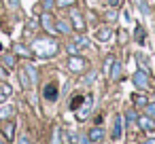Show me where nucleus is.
<instances>
[{"instance_id":"nucleus-21","label":"nucleus","mask_w":155,"mask_h":144,"mask_svg":"<svg viewBox=\"0 0 155 144\" xmlns=\"http://www.w3.org/2000/svg\"><path fill=\"white\" fill-rule=\"evenodd\" d=\"M60 136H62V129L55 125V127H53V138H51V144H62V142H60Z\"/></svg>"},{"instance_id":"nucleus-28","label":"nucleus","mask_w":155,"mask_h":144,"mask_svg":"<svg viewBox=\"0 0 155 144\" xmlns=\"http://www.w3.org/2000/svg\"><path fill=\"white\" fill-rule=\"evenodd\" d=\"M138 5H140V11H142L144 15H149V7H147V2H144V0H138Z\"/></svg>"},{"instance_id":"nucleus-27","label":"nucleus","mask_w":155,"mask_h":144,"mask_svg":"<svg viewBox=\"0 0 155 144\" xmlns=\"http://www.w3.org/2000/svg\"><path fill=\"white\" fill-rule=\"evenodd\" d=\"M147 114L155 119V104H147Z\"/></svg>"},{"instance_id":"nucleus-3","label":"nucleus","mask_w":155,"mask_h":144,"mask_svg":"<svg viewBox=\"0 0 155 144\" xmlns=\"http://www.w3.org/2000/svg\"><path fill=\"white\" fill-rule=\"evenodd\" d=\"M91 106H94V100H91V95H87V98L83 100V106H81V110H77V119H79V121L87 119V117L91 114Z\"/></svg>"},{"instance_id":"nucleus-9","label":"nucleus","mask_w":155,"mask_h":144,"mask_svg":"<svg viewBox=\"0 0 155 144\" xmlns=\"http://www.w3.org/2000/svg\"><path fill=\"white\" fill-rule=\"evenodd\" d=\"M121 136H123V117H117L115 127H113V140L117 142V140H121Z\"/></svg>"},{"instance_id":"nucleus-36","label":"nucleus","mask_w":155,"mask_h":144,"mask_svg":"<svg viewBox=\"0 0 155 144\" xmlns=\"http://www.w3.org/2000/svg\"><path fill=\"white\" fill-rule=\"evenodd\" d=\"M7 76H9L7 70H5V68H0V78H7Z\"/></svg>"},{"instance_id":"nucleus-30","label":"nucleus","mask_w":155,"mask_h":144,"mask_svg":"<svg viewBox=\"0 0 155 144\" xmlns=\"http://www.w3.org/2000/svg\"><path fill=\"white\" fill-rule=\"evenodd\" d=\"M19 78H21V85H24V89H28V87H30V81H28V76H26V74H19Z\"/></svg>"},{"instance_id":"nucleus-22","label":"nucleus","mask_w":155,"mask_h":144,"mask_svg":"<svg viewBox=\"0 0 155 144\" xmlns=\"http://www.w3.org/2000/svg\"><path fill=\"white\" fill-rule=\"evenodd\" d=\"M15 110H13V106H2V108H0V119H2V117H11Z\"/></svg>"},{"instance_id":"nucleus-2","label":"nucleus","mask_w":155,"mask_h":144,"mask_svg":"<svg viewBox=\"0 0 155 144\" xmlns=\"http://www.w3.org/2000/svg\"><path fill=\"white\" fill-rule=\"evenodd\" d=\"M134 85H136L138 89H144V87L149 85V70L138 68V70L134 72Z\"/></svg>"},{"instance_id":"nucleus-39","label":"nucleus","mask_w":155,"mask_h":144,"mask_svg":"<svg viewBox=\"0 0 155 144\" xmlns=\"http://www.w3.org/2000/svg\"><path fill=\"white\" fill-rule=\"evenodd\" d=\"M0 144H2V140H0Z\"/></svg>"},{"instance_id":"nucleus-31","label":"nucleus","mask_w":155,"mask_h":144,"mask_svg":"<svg viewBox=\"0 0 155 144\" xmlns=\"http://www.w3.org/2000/svg\"><path fill=\"white\" fill-rule=\"evenodd\" d=\"M7 7L9 9H17L19 7V0H7Z\"/></svg>"},{"instance_id":"nucleus-29","label":"nucleus","mask_w":155,"mask_h":144,"mask_svg":"<svg viewBox=\"0 0 155 144\" xmlns=\"http://www.w3.org/2000/svg\"><path fill=\"white\" fill-rule=\"evenodd\" d=\"M113 62H115L113 57H108V59H106V64H104V72H106V74L110 72V66H113Z\"/></svg>"},{"instance_id":"nucleus-15","label":"nucleus","mask_w":155,"mask_h":144,"mask_svg":"<svg viewBox=\"0 0 155 144\" xmlns=\"http://www.w3.org/2000/svg\"><path fill=\"white\" fill-rule=\"evenodd\" d=\"M55 28L60 34H70V24L68 21H55Z\"/></svg>"},{"instance_id":"nucleus-7","label":"nucleus","mask_w":155,"mask_h":144,"mask_svg":"<svg viewBox=\"0 0 155 144\" xmlns=\"http://www.w3.org/2000/svg\"><path fill=\"white\" fill-rule=\"evenodd\" d=\"M70 19H72V26H74V30H85V19L81 17V13L77 11V9H70Z\"/></svg>"},{"instance_id":"nucleus-26","label":"nucleus","mask_w":155,"mask_h":144,"mask_svg":"<svg viewBox=\"0 0 155 144\" xmlns=\"http://www.w3.org/2000/svg\"><path fill=\"white\" fill-rule=\"evenodd\" d=\"M17 144H34V142L30 140V136H19L17 138Z\"/></svg>"},{"instance_id":"nucleus-20","label":"nucleus","mask_w":155,"mask_h":144,"mask_svg":"<svg viewBox=\"0 0 155 144\" xmlns=\"http://www.w3.org/2000/svg\"><path fill=\"white\" fill-rule=\"evenodd\" d=\"M13 131H15V123H7V125H5V136H7L9 140H13Z\"/></svg>"},{"instance_id":"nucleus-5","label":"nucleus","mask_w":155,"mask_h":144,"mask_svg":"<svg viewBox=\"0 0 155 144\" xmlns=\"http://www.w3.org/2000/svg\"><path fill=\"white\" fill-rule=\"evenodd\" d=\"M43 98L47 102H55L58 100V85L55 83H47L45 89H43Z\"/></svg>"},{"instance_id":"nucleus-1","label":"nucleus","mask_w":155,"mask_h":144,"mask_svg":"<svg viewBox=\"0 0 155 144\" xmlns=\"http://www.w3.org/2000/svg\"><path fill=\"white\" fill-rule=\"evenodd\" d=\"M30 49H32V53H34L36 57L49 59V57H53V55L58 53L60 45H58V40H53V38H34V40L30 43Z\"/></svg>"},{"instance_id":"nucleus-38","label":"nucleus","mask_w":155,"mask_h":144,"mask_svg":"<svg viewBox=\"0 0 155 144\" xmlns=\"http://www.w3.org/2000/svg\"><path fill=\"white\" fill-rule=\"evenodd\" d=\"M144 144H155V140H147V142H144Z\"/></svg>"},{"instance_id":"nucleus-12","label":"nucleus","mask_w":155,"mask_h":144,"mask_svg":"<svg viewBox=\"0 0 155 144\" xmlns=\"http://www.w3.org/2000/svg\"><path fill=\"white\" fill-rule=\"evenodd\" d=\"M108 74H110V78H113V81H117V78L121 76V62H117V59H115V62H113V66H110V72H108Z\"/></svg>"},{"instance_id":"nucleus-33","label":"nucleus","mask_w":155,"mask_h":144,"mask_svg":"<svg viewBox=\"0 0 155 144\" xmlns=\"http://www.w3.org/2000/svg\"><path fill=\"white\" fill-rule=\"evenodd\" d=\"M121 2H123V0H108V5H110V7H115V9H117Z\"/></svg>"},{"instance_id":"nucleus-25","label":"nucleus","mask_w":155,"mask_h":144,"mask_svg":"<svg viewBox=\"0 0 155 144\" xmlns=\"http://www.w3.org/2000/svg\"><path fill=\"white\" fill-rule=\"evenodd\" d=\"M136 38H138L136 43H140V45L144 43V30H142V28H138V30H136Z\"/></svg>"},{"instance_id":"nucleus-8","label":"nucleus","mask_w":155,"mask_h":144,"mask_svg":"<svg viewBox=\"0 0 155 144\" xmlns=\"http://www.w3.org/2000/svg\"><path fill=\"white\" fill-rule=\"evenodd\" d=\"M87 45H89L87 36H79V38H74V40H72V43L68 45V51H70V53H77V51H79L81 47H87Z\"/></svg>"},{"instance_id":"nucleus-14","label":"nucleus","mask_w":155,"mask_h":144,"mask_svg":"<svg viewBox=\"0 0 155 144\" xmlns=\"http://www.w3.org/2000/svg\"><path fill=\"white\" fill-rule=\"evenodd\" d=\"M11 93H13L11 85H7V83H0V100H5V98H9Z\"/></svg>"},{"instance_id":"nucleus-11","label":"nucleus","mask_w":155,"mask_h":144,"mask_svg":"<svg viewBox=\"0 0 155 144\" xmlns=\"http://www.w3.org/2000/svg\"><path fill=\"white\" fill-rule=\"evenodd\" d=\"M110 38H113V30H110V28H100V30H98V40L106 43V40H110Z\"/></svg>"},{"instance_id":"nucleus-23","label":"nucleus","mask_w":155,"mask_h":144,"mask_svg":"<svg viewBox=\"0 0 155 144\" xmlns=\"http://www.w3.org/2000/svg\"><path fill=\"white\" fill-rule=\"evenodd\" d=\"M134 104H136V106H147L149 102H147L144 95H134Z\"/></svg>"},{"instance_id":"nucleus-37","label":"nucleus","mask_w":155,"mask_h":144,"mask_svg":"<svg viewBox=\"0 0 155 144\" xmlns=\"http://www.w3.org/2000/svg\"><path fill=\"white\" fill-rule=\"evenodd\" d=\"M123 21H125V24L130 21V13H127V11H123Z\"/></svg>"},{"instance_id":"nucleus-16","label":"nucleus","mask_w":155,"mask_h":144,"mask_svg":"<svg viewBox=\"0 0 155 144\" xmlns=\"http://www.w3.org/2000/svg\"><path fill=\"white\" fill-rule=\"evenodd\" d=\"M26 72H28V76H30V81H32V85H34V83H36V78H38L36 68H34L32 64H26Z\"/></svg>"},{"instance_id":"nucleus-6","label":"nucleus","mask_w":155,"mask_h":144,"mask_svg":"<svg viewBox=\"0 0 155 144\" xmlns=\"http://www.w3.org/2000/svg\"><path fill=\"white\" fill-rule=\"evenodd\" d=\"M41 21H43V28H45L47 32H51V34H55V32H58V28H55V21H53V17L49 15V11H45V13L41 15Z\"/></svg>"},{"instance_id":"nucleus-4","label":"nucleus","mask_w":155,"mask_h":144,"mask_svg":"<svg viewBox=\"0 0 155 144\" xmlns=\"http://www.w3.org/2000/svg\"><path fill=\"white\" fill-rule=\"evenodd\" d=\"M68 70H72V72H81V70H85V59L79 57V55L68 57Z\"/></svg>"},{"instance_id":"nucleus-18","label":"nucleus","mask_w":155,"mask_h":144,"mask_svg":"<svg viewBox=\"0 0 155 144\" xmlns=\"http://www.w3.org/2000/svg\"><path fill=\"white\" fill-rule=\"evenodd\" d=\"M136 62L140 64V68L149 70V62H147V55H144V53H138V55H136Z\"/></svg>"},{"instance_id":"nucleus-32","label":"nucleus","mask_w":155,"mask_h":144,"mask_svg":"<svg viewBox=\"0 0 155 144\" xmlns=\"http://www.w3.org/2000/svg\"><path fill=\"white\" fill-rule=\"evenodd\" d=\"M51 7H53V0H43V9L45 11H49Z\"/></svg>"},{"instance_id":"nucleus-34","label":"nucleus","mask_w":155,"mask_h":144,"mask_svg":"<svg viewBox=\"0 0 155 144\" xmlns=\"http://www.w3.org/2000/svg\"><path fill=\"white\" fill-rule=\"evenodd\" d=\"M81 144H94V142L89 140V136H87V138H85V136H81Z\"/></svg>"},{"instance_id":"nucleus-35","label":"nucleus","mask_w":155,"mask_h":144,"mask_svg":"<svg viewBox=\"0 0 155 144\" xmlns=\"http://www.w3.org/2000/svg\"><path fill=\"white\" fill-rule=\"evenodd\" d=\"M125 119H127V123H132V121L136 119V114H134V112H127V117H125Z\"/></svg>"},{"instance_id":"nucleus-19","label":"nucleus","mask_w":155,"mask_h":144,"mask_svg":"<svg viewBox=\"0 0 155 144\" xmlns=\"http://www.w3.org/2000/svg\"><path fill=\"white\" fill-rule=\"evenodd\" d=\"M2 64H5L7 68H13V66H15V59H13V55L5 53V55H2Z\"/></svg>"},{"instance_id":"nucleus-13","label":"nucleus","mask_w":155,"mask_h":144,"mask_svg":"<svg viewBox=\"0 0 155 144\" xmlns=\"http://www.w3.org/2000/svg\"><path fill=\"white\" fill-rule=\"evenodd\" d=\"M104 138V131H102V127H94L91 131H89V140L91 142H100Z\"/></svg>"},{"instance_id":"nucleus-10","label":"nucleus","mask_w":155,"mask_h":144,"mask_svg":"<svg viewBox=\"0 0 155 144\" xmlns=\"http://www.w3.org/2000/svg\"><path fill=\"white\" fill-rule=\"evenodd\" d=\"M138 123H140V127H142L144 131L155 129V119H153V117H149V114H147V117H140V119H138Z\"/></svg>"},{"instance_id":"nucleus-17","label":"nucleus","mask_w":155,"mask_h":144,"mask_svg":"<svg viewBox=\"0 0 155 144\" xmlns=\"http://www.w3.org/2000/svg\"><path fill=\"white\" fill-rule=\"evenodd\" d=\"M15 53H19L21 57H30L32 53H30V49H26L24 45H15Z\"/></svg>"},{"instance_id":"nucleus-24","label":"nucleus","mask_w":155,"mask_h":144,"mask_svg":"<svg viewBox=\"0 0 155 144\" xmlns=\"http://www.w3.org/2000/svg\"><path fill=\"white\" fill-rule=\"evenodd\" d=\"M72 5H74V0H58V7H62V9H68Z\"/></svg>"}]
</instances>
